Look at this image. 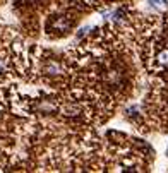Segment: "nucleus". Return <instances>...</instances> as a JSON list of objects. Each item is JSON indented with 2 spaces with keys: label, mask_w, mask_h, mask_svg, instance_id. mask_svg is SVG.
<instances>
[{
  "label": "nucleus",
  "mask_w": 168,
  "mask_h": 173,
  "mask_svg": "<svg viewBox=\"0 0 168 173\" xmlns=\"http://www.w3.org/2000/svg\"><path fill=\"white\" fill-rule=\"evenodd\" d=\"M166 158H168V147H166Z\"/></svg>",
  "instance_id": "7ed1b4c3"
},
{
  "label": "nucleus",
  "mask_w": 168,
  "mask_h": 173,
  "mask_svg": "<svg viewBox=\"0 0 168 173\" xmlns=\"http://www.w3.org/2000/svg\"><path fill=\"white\" fill-rule=\"evenodd\" d=\"M161 24H163V29H165V33L168 34V14H165L163 17H161Z\"/></svg>",
  "instance_id": "f257e3e1"
},
{
  "label": "nucleus",
  "mask_w": 168,
  "mask_h": 173,
  "mask_svg": "<svg viewBox=\"0 0 168 173\" xmlns=\"http://www.w3.org/2000/svg\"><path fill=\"white\" fill-rule=\"evenodd\" d=\"M149 4H151V7H154V9H160L161 7V2H160V0H149Z\"/></svg>",
  "instance_id": "f03ea898"
}]
</instances>
